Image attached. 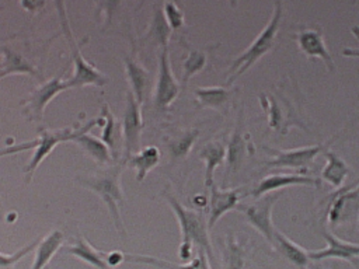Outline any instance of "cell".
Wrapping results in <instances>:
<instances>
[{
    "mask_svg": "<svg viewBox=\"0 0 359 269\" xmlns=\"http://www.w3.org/2000/svg\"><path fill=\"white\" fill-rule=\"evenodd\" d=\"M167 203L171 206L172 212L175 213L180 228H181V245H180V258L184 261L191 259L192 247L196 244L199 249H202L209 259L213 258V249L209 240V227L205 216L198 210H191L184 207L172 195L164 193Z\"/></svg>",
    "mask_w": 359,
    "mask_h": 269,
    "instance_id": "6da1fadb",
    "label": "cell"
},
{
    "mask_svg": "<svg viewBox=\"0 0 359 269\" xmlns=\"http://www.w3.org/2000/svg\"><path fill=\"white\" fill-rule=\"evenodd\" d=\"M123 163H119L118 165H112L107 170L97 171L95 174H90L86 177H79V182L90 189L91 192L97 193L102 202L107 205L111 217L114 220V224L116 230L125 235V227L119 212V205H123L125 198L121 186V174H122Z\"/></svg>",
    "mask_w": 359,
    "mask_h": 269,
    "instance_id": "7a4b0ae2",
    "label": "cell"
},
{
    "mask_svg": "<svg viewBox=\"0 0 359 269\" xmlns=\"http://www.w3.org/2000/svg\"><path fill=\"white\" fill-rule=\"evenodd\" d=\"M280 18H282V3L275 1L272 14L268 22L265 24V27L262 28V31L255 36V39L248 45V48L243 53H240L230 64V74H229L227 84H231L238 76L244 74L252 64H255L265 53H268L275 46Z\"/></svg>",
    "mask_w": 359,
    "mask_h": 269,
    "instance_id": "3957f363",
    "label": "cell"
},
{
    "mask_svg": "<svg viewBox=\"0 0 359 269\" xmlns=\"http://www.w3.org/2000/svg\"><path fill=\"white\" fill-rule=\"evenodd\" d=\"M56 7L59 8V18H60V22H62V29H63L65 36L69 42V46H70V50H72V59H73V64H74V74L69 80L70 85L72 87H83V85L102 87V85H105L107 81H108L107 76L102 74L95 66L88 63L81 55V52L77 46V42L73 36V32L70 29L69 20H67L66 13H65V4L59 1V3H56Z\"/></svg>",
    "mask_w": 359,
    "mask_h": 269,
    "instance_id": "277c9868",
    "label": "cell"
},
{
    "mask_svg": "<svg viewBox=\"0 0 359 269\" xmlns=\"http://www.w3.org/2000/svg\"><path fill=\"white\" fill-rule=\"evenodd\" d=\"M104 123H105V118L101 115L95 119H91L83 127H79V129L65 127V129H59V130H41L39 132V139H38L39 143H38L29 163L25 167V174H27L25 179H27V182L31 181L35 170L53 151L56 144H59L62 142H73L77 136H80L83 133H88V130L91 127H94L95 125H104Z\"/></svg>",
    "mask_w": 359,
    "mask_h": 269,
    "instance_id": "5b68a950",
    "label": "cell"
},
{
    "mask_svg": "<svg viewBox=\"0 0 359 269\" xmlns=\"http://www.w3.org/2000/svg\"><path fill=\"white\" fill-rule=\"evenodd\" d=\"M282 193H283V191H278L275 193H268V195L257 199L251 205L238 203V206L236 207L237 210H240L244 214L247 221L258 233H261L264 235V238L266 241H269L271 244L273 242V233H275V227L272 224V209L275 206V202L280 198Z\"/></svg>",
    "mask_w": 359,
    "mask_h": 269,
    "instance_id": "8992f818",
    "label": "cell"
},
{
    "mask_svg": "<svg viewBox=\"0 0 359 269\" xmlns=\"http://www.w3.org/2000/svg\"><path fill=\"white\" fill-rule=\"evenodd\" d=\"M359 217V182L339 188L334 195L327 209V221L335 228L355 217Z\"/></svg>",
    "mask_w": 359,
    "mask_h": 269,
    "instance_id": "52a82bcc",
    "label": "cell"
},
{
    "mask_svg": "<svg viewBox=\"0 0 359 269\" xmlns=\"http://www.w3.org/2000/svg\"><path fill=\"white\" fill-rule=\"evenodd\" d=\"M142 109L140 104L136 101L135 95L128 91L126 94V108L122 120V163L125 164L133 154L140 151V133H142Z\"/></svg>",
    "mask_w": 359,
    "mask_h": 269,
    "instance_id": "ba28073f",
    "label": "cell"
},
{
    "mask_svg": "<svg viewBox=\"0 0 359 269\" xmlns=\"http://www.w3.org/2000/svg\"><path fill=\"white\" fill-rule=\"evenodd\" d=\"M180 83L172 74L168 48H163L158 55V76L154 90V104L158 109H165L177 98Z\"/></svg>",
    "mask_w": 359,
    "mask_h": 269,
    "instance_id": "9c48e42d",
    "label": "cell"
},
{
    "mask_svg": "<svg viewBox=\"0 0 359 269\" xmlns=\"http://www.w3.org/2000/svg\"><path fill=\"white\" fill-rule=\"evenodd\" d=\"M264 150L273 157L272 160L266 161L268 167L303 170V168H307L314 161V158L321 151L325 150V147L323 144H316V146L293 149V150H275L264 146Z\"/></svg>",
    "mask_w": 359,
    "mask_h": 269,
    "instance_id": "30bf717a",
    "label": "cell"
},
{
    "mask_svg": "<svg viewBox=\"0 0 359 269\" xmlns=\"http://www.w3.org/2000/svg\"><path fill=\"white\" fill-rule=\"evenodd\" d=\"M72 88L69 80H63L62 76L53 77L52 80L41 84L35 88L27 99L25 112L31 120H42L43 111L49 101H52L57 94Z\"/></svg>",
    "mask_w": 359,
    "mask_h": 269,
    "instance_id": "8fae6325",
    "label": "cell"
},
{
    "mask_svg": "<svg viewBox=\"0 0 359 269\" xmlns=\"http://www.w3.org/2000/svg\"><path fill=\"white\" fill-rule=\"evenodd\" d=\"M300 52L309 59H321L330 71L335 70V63L332 56L324 42L321 28L318 27H306L297 31L293 35Z\"/></svg>",
    "mask_w": 359,
    "mask_h": 269,
    "instance_id": "7c38bea8",
    "label": "cell"
},
{
    "mask_svg": "<svg viewBox=\"0 0 359 269\" xmlns=\"http://www.w3.org/2000/svg\"><path fill=\"white\" fill-rule=\"evenodd\" d=\"M321 235L327 241V247L323 249L307 251L310 261L317 262V261L330 259V258L344 259L351 262L356 269H359V244L341 241L327 230H321Z\"/></svg>",
    "mask_w": 359,
    "mask_h": 269,
    "instance_id": "4fadbf2b",
    "label": "cell"
},
{
    "mask_svg": "<svg viewBox=\"0 0 359 269\" xmlns=\"http://www.w3.org/2000/svg\"><path fill=\"white\" fill-rule=\"evenodd\" d=\"M290 185H309V186H321V179L307 177L303 174H272L264 177L259 184L250 192L251 196L255 199H259L268 193L278 192L279 189H283Z\"/></svg>",
    "mask_w": 359,
    "mask_h": 269,
    "instance_id": "5bb4252c",
    "label": "cell"
},
{
    "mask_svg": "<svg viewBox=\"0 0 359 269\" xmlns=\"http://www.w3.org/2000/svg\"><path fill=\"white\" fill-rule=\"evenodd\" d=\"M241 196L240 189H220L216 185L210 186L209 198V230L216 224V221L229 210H233L238 206Z\"/></svg>",
    "mask_w": 359,
    "mask_h": 269,
    "instance_id": "9a60e30c",
    "label": "cell"
},
{
    "mask_svg": "<svg viewBox=\"0 0 359 269\" xmlns=\"http://www.w3.org/2000/svg\"><path fill=\"white\" fill-rule=\"evenodd\" d=\"M125 70L128 80L130 83V92L135 95L136 101L142 105L150 94L151 88V73L136 59L125 57Z\"/></svg>",
    "mask_w": 359,
    "mask_h": 269,
    "instance_id": "2e32d148",
    "label": "cell"
},
{
    "mask_svg": "<svg viewBox=\"0 0 359 269\" xmlns=\"http://www.w3.org/2000/svg\"><path fill=\"white\" fill-rule=\"evenodd\" d=\"M325 157V165L321 170V181L328 182L335 189H339L345 181V178L349 175L351 170L348 164L332 150L325 149L323 151Z\"/></svg>",
    "mask_w": 359,
    "mask_h": 269,
    "instance_id": "e0dca14e",
    "label": "cell"
},
{
    "mask_svg": "<svg viewBox=\"0 0 359 269\" xmlns=\"http://www.w3.org/2000/svg\"><path fill=\"white\" fill-rule=\"evenodd\" d=\"M102 116L105 118V123L101 133V140L107 144L109 149V153L112 156V160H118L121 153V147L123 150V139H122V130L119 123H116L111 109L108 105H104L102 108Z\"/></svg>",
    "mask_w": 359,
    "mask_h": 269,
    "instance_id": "ac0fdd59",
    "label": "cell"
},
{
    "mask_svg": "<svg viewBox=\"0 0 359 269\" xmlns=\"http://www.w3.org/2000/svg\"><path fill=\"white\" fill-rule=\"evenodd\" d=\"M126 261L130 262H143V263H149V265H156L160 268H165V269H210V265L208 262V255L202 251L198 249V256L194 258L191 262L188 263H172L160 258H154V256H149V255H136V254H126Z\"/></svg>",
    "mask_w": 359,
    "mask_h": 269,
    "instance_id": "d6986e66",
    "label": "cell"
},
{
    "mask_svg": "<svg viewBox=\"0 0 359 269\" xmlns=\"http://www.w3.org/2000/svg\"><path fill=\"white\" fill-rule=\"evenodd\" d=\"M195 97L201 106L224 113L231 98V91L224 87H198L195 90Z\"/></svg>",
    "mask_w": 359,
    "mask_h": 269,
    "instance_id": "ffe728a7",
    "label": "cell"
},
{
    "mask_svg": "<svg viewBox=\"0 0 359 269\" xmlns=\"http://www.w3.org/2000/svg\"><path fill=\"white\" fill-rule=\"evenodd\" d=\"M272 245L293 265L299 268H306L309 265V255L307 251L303 249L300 245L293 242L290 238H287L282 231L275 228L273 233V242Z\"/></svg>",
    "mask_w": 359,
    "mask_h": 269,
    "instance_id": "44dd1931",
    "label": "cell"
},
{
    "mask_svg": "<svg viewBox=\"0 0 359 269\" xmlns=\"http://www.w3.org/2000/svg\"><path fill=\"white\" fill-rule=\"evenodd\" d=\"M63 241L65 235L59 230H53L45 238H42L36 245V252L31 269H43L48 265V262L53 258V255L57 252V249L62 247Z\"/></svg>",
    "mask_w": 359,
    "mask_h": 269,
    "instance_id": "7402d4cb",
    "label": "cell"
},
{
    "mask_svg": "<svg viewBox=\"0 0 359 269\" xmlns=\"http://www.w3.org/2000/svg\"><path fill=\"white\" fill-rule=\"evenodd\" d=\"M67 254H72L73 256L87 262L88 265L97 268V269H114L108 265L107 258H105V252L95 249V247H93L86 238L79 237L74 242V245L69 247L66 249Z\"/></svg>",
    "mask_w": 359,
    "mask_h": 269,
    "instance_id": "603a6c76",
    "label": "cell"
},
{
    "mask_svg": "<svg viewBox=\"0 0 359 269\" xmlns=\"http://www.w3.org/2000/svg\"><path fill=\"white\" fill-rule=\"evenodd\" d=\"M199 158L205 161V185L212 186L215 170L226 158V147L220 142H209L199 151Z\"/></svg>",
    "mask_w": 359,
    "mask_h": 269,
    "instance_id": "cb8c5ba5",
    "label": "cell"
},
{
    "mask_svg": "<svg viewBox=\"0 0 359 269\" xmlns=\"http://www.w3.org/2000/svg\"><path fill=\"white\" fill-rule=\"evenodd\" d=\"M160 161V150L156 146H149L142 149L139 153L133 154L125 164L136 170V179L140 182L144 179L147 172L153 170Z\"/></svg>",
    "mask_w": 359,
    "mask_h": 269,
    "instance_id": "d4e9b609",
    "label": "cell"
},
{
    "mask_svg": "<svg viewBox=\"0 0 359 269\" xmlns=\"http://www.w3.org/2000/svg\"><path fill=\"white\" fill-rule=\"evenodd\" d=\"M73 142L76 144H79V147L95 163L111 164L112 156L109 153V149L107 147V144L102 140H100L88 133H83V134L77 136Z\"/></svg>",
    "mask_w": 359,
    "mask_h": 269,
    "instance_id": "484cf974",
    "label": "cell"
},
{
    "mask_svg": "<svg viewBox=\"0 0 359 269\" xmlns=\"http://www.w3.org/2000/svg\"><path fill=\"white\" fill-rule=\"evenodd\" d=\"M1 52H3V62L0 64V78L8 74L38 76L36 69L22 56L17 55L14 50L8 48H1Z\"/></svg>",
    "mask_w": 359,
    "mask_h": 269,
    "instance_id": "4316f807",
    "label": "cell"
},
{
    "mask_svg": "<svg viewBox=\"0 0 359 269\" xmlns=\"http://www.w3.org/2000/svg\"><path fill=\"white\" fill-rule=\"evenodd\" d=\"M171 27L168 25L164 13L156 7L153 18H151V27L150 31L147 32V39H151L153 42H157L161 49L163 48H168V41H170V35H171Z\"/></svg>",
    "mask_w": 359,
    "mask_h": 269,
    "instance_id": "83f0119b",
    "label": "cell"
},
{
    "mask_svg": "<svg viewBox=\"0 0 359 269\" xmlns=\"http://www.w3.org/2000/svg\"><path fill=\"white\" fill-rule=\"evenodd\" d=\"M208 63V55L203 50L194 49L188 53L187 59L182 63V84L187 85L189 78L205 69Z\"/></svg>",
    "mask_w": 359,
    "mask_h": 269,
    "instance_id": "f1b7e54d",
    "label": "cell"
},
{
    "mask_svg": "<svg viewBox=\"0 0 359 269\" xmlns=\"http://www.w3.org/2000/svg\"><path fill=\"white\" fill-rule=\"evenodd\" d=\"M244 153H245V143L241 137V129H240V125H238L237 129L233 133V137L229 143V150H227V154H226L229 170H237V167L240 165V163L243 160Z\"/></svg>",
    "mask_w": 359,
    "mask_h": 269,
    "instance_id": "f546056e",
    "label": "cell"
},
{
    "mask_svg": "<svg viewBox=\"0 0 359 269\" xmlns=\"http://www.w3.org/2000/svg\"><path fill=\"white\" fill-rule=\"evenodd\" d=\"M198 134H199V130L191 129V130H187V132L181 133L175 139H172L168 143V149L171 151V156L172 157H185L188 154V151L191 150V147L194 146L195 140L198 139Z\"/></svg>",
    "mask_w": 359,
    "mask_h": 269,
    "instance_id": "4dcf8cb0",
    "label": "cell"
},
{
    "mask_svg": "<svg viewBox=\"0 0 359 269\" xmlns=\"http://www.w3.org/2000/svg\"><path fill=\"white\" fill-rule=\"evenodd\" d=\"M39 244V240H34L32 242L24 245L21 249H18L14 254H4L0 252V268H10L11 265H14L15 262H18L20 259H22L27 254H29L36 245Z\"/></svg>",
    "mask_w": 359,
    "mask_h": 269,
    "instance_id": "1f68e13d",
    "label": "cell"
},
{
    "mask_svg": "<svg viewBox=\"0 0 359 269\" xmlns=\"http://www.w3.org/2000/svg\"><path fill=\"white\" fill-rule=\"evenodd\" d=\"M163 6H164L165 20H167L168 25L171 27V29H177V28L182 27L184 25V15H182L181 10L178 8V6L172 1H165Z\"/></svg>",
    "mask_w": 359,
    "mask_h": 269,
    "instance_id": "d6a6232c",
    "label": "cell"
},
{
    "mask_svg": "<svg viewBox=\"0 0 359 269\" xmlns=\"http://www.w3.org/2000/svg\"><path fill=\"white\" fill-rule=\"evenodd\" d=\"M39 140H31V142H25V143H20V144H13V146H7L0 149V157H6V156H11L15 153H21L25 150H31V149H36Z\"/></svg>",
    "mask_w": 359,
    "mask_h": 269,
    "instance_id": "836d02e7",
    "label": "cell"
},
{
    "mask_svg": "<svg viewBox=\"0 0 359 269\" xmlns=\"http://www.w3.org/2000/svg\"><path fill=\"white\" fill-rule=\"evenodd\" d=\"M105 258H107V262L111 268L116 269L118 265H121L123 261H126V254L121 252V251H109V252H105Z\"/></svg>",
    "mask_w": 359,
    "mask_h": 269,
    "instance_id": "e575fe53",
    "label": "cell"
},
{
    "mask_svg": "<svg viewBox=\"0 0 359 269\" xmlns=\"http://www.w3.org/2000/svg\"><path fill=\"white\" fill-rule=\"evenodd\" d=\"M342 55L346 57H359V48H345L342 49Z\"/></svg>",
    "mask_w": 359,
    "mask_h": 269,
    "instance_id": "d590c367",
    "label": "cell"
},
{
    "mask_svg": "<svg viewBox=\"0 0 359 269\" xmlns=\"http://www.w3.org/2000/svg\"><path fill=\"white\" fill-rule=\"evenodd\" d=\"M358 234H359V217H358Z\"/></svg>",
    "mask_w": 359,
    "mask_h": 269,
    "instance_id": "8d00e7d4",
    "label": "cell"
}]
</instances>
